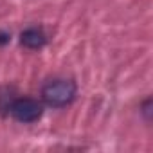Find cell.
Segmentation results:
<instances>
[{
  "mask_svg": "<svg viewBox=\"0 0 153 153\" xmlns=\"http://www.w3.org/2000/svg\"><path fill=\"white\" fill-rule=\"evenodd\" d=\"M140 112L144 114L146 121H149V119H151V99H149V97H148V99L142 103V106H140Z\"/></svg>",
  "mask_w": 153,
  "mask_h": 153,
  "instance_id": "4",
  "label": "cell"
},
{
  "mask_svg": "<svg viewBox=\"0 0 153 153\" xmlns=\"http://www.w3.org/2000/svg\"><path fill=\"white\" fill-rule=\"evenodd\" d=\"M11 38H9V34L7 33H0V45H4V43H7Z\"/></svg>",
  "mask_w": 153,
  "mask_h": 153,
  "instance_id": "5",
  "label": "cell"
},
{
  "mask_svg": "<svg viewBox=\"0 0 153 153\" xmlns=\"http://www.w3.org/2000/svg\"><path fill=\"white\" fill-rule=\"evenodd\" d=\"M7 110L11 117L18 123H36L43 114L42 103L33 97H16L9 103Z\"/></svg>",
  "mask_w": 153,
  "mask_h": 153,
  "instance_id": "2",
  "label": "cell"
},
{
  "mask_svg": "<svg viewBox=\"0 0 153 153\" xmlns=\"http://www.w3.org/2000/svg\"><path fill=\"white\" fill-rule=\"evenodd\" d=\"M20 43L27 49H42L47 43V36L40 27H29V29L22 31Z\"/></svg>",
  "mask_w": 153,
  "mask_h": 153,
  "instance_id": "3",
  "label": "cell"
},
{
  "mask_svg": "<svg viewBox=\"0 0 153 153\" xmlns=\"http://www.w3.org/2000/svg\"><path fill=\"white\" fill-rule=\"evenodd\" d=\"M78 94V85L72 79H51L42 87V99L52 108L68 106Z\"/></svg>",
  "mask_w": 153,
  "mask_h": 153,
  "instance_id": "1",
  "label": "cell"
}]
</instances>
